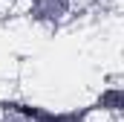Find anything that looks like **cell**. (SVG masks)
I'll use <instances>...</instances> for the list:
<instances>
[{"label": "cell", "instance_id": "6da1fadb", "mask_svg": "<svg viewBox=\"0 0 124 122\" xmlns=\"http://www.w3.org/2000/svg\"><path fill=\"white\" fill-rule=\"evenodd\" d=\"M12 108L26 122H93V108L90 105H81V108H46V105L26 102V99H12Z\"/></svg>", "mask_w": 124, "mask_h": 122}, {"label": "cell", "instance_id": "7a4b0ae2", "mask_svg": "<svg viewBox=\"0 0 124 122\" xmlns=\"http://www.w3.org/2000/svg\"><path fill=\"white\" fill-rule=\"evenodd\" d=\"M23 15L35 26L61 29L75 18V6H72V0H26Z\"/></svg>", "mask_w": 124, "mask_h": 122}, {"label": "cell", "instance_id": "3957f363", "mask_svg": "<svg viewBox=\"0 0 124 122\" xmlns=\"http://www.w3.org/2000/svg\"><path fill=\"white\" fill-rule=\"evenodd\" d=\"M93 113H101V116H118L124 111V87L118 81H110V84H104L98 96L93 99Z\"/></svg>", "mask_w": 124, "mask_h": 122}, {"label": "cell", "instance_id": "277c9868", "mask_svg": "<svg viewBox=\"0 0 124 122\" xmlns=\"http://www.w3.org/2000/svg\"><path fill=\"white\" fill-rule=\"evenodd\" d=\"M113 3H118V0H72L75 12H78V9H84V12H104V9H110Z\"/></svg>", "mask_w": 124, "mask_h": 122}]
</instances>
